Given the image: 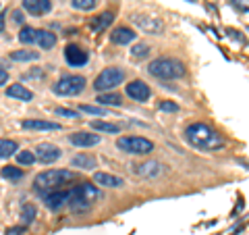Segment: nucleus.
<instances>
[{
  "label": "nucleus",
  "instance_id": "f257e3e1",
  "mask_svg": "<svg viewBox=\"0 0 249 235\" xmlns=\"http://www.w3.org/2000/svg\"><path fill=\"white\" fill-rule=\"evenodd\" d=\"M185 137L193 148L197 150H204V152H214V150H220L227 144L224 136H220L214 127H210L206 123H191L187 125L185 129Z\"/></svg>",
  "mask_w": 249,
  "mask_h": 235
},
{
  "label": "nucleus",
  "instance_id": "f03ea898",
  "mask_svg": "<svg viewBox=\"0 0 249 235\" xmlns=\"http://www.w3.org/2000/svg\"><path fill=\"white\" fill-rule=\"evenodd\" d=\"M75 181V173L69 169H48L36 177V190L37 192H48V190H60L65 183Z\"/></svg>",
  "mask_w": 249,
  "mask_h": 235
},
{
  "label": "nucleus",
  "instance_id": "7ed1b4c3",
  "mask_svg": "<svg viewBox=\"0 0 249 235\" xmlns=\"http://www.w3.org/2000/svg\"><path fill=\"white\" fill-rule=\"evenodd\" d=\"M100 198V190L96 185L91 183H81L73 187V190H69V198H67V204L71 206V210L75 213H83V210L91 208L93 200Z\"/></svg>",
  "mask_w": 249,
  "mask_h": 235
},
{
  "label": "nucleus",
  "instance_id": "20e7f679",
  "mask_svg": "<svg viewBox=\"0 0 249 235\" xmlns=\"http://www.w3.org/2000/svg\"><path fill=\"white\" fill-rule=\"evenodd\" d=\"M147 71H150V75L158 77V79H181V77L185 75V65L181 60L177 59H170V57H160L150 62V67H147Z\"/></svg>",
  "mask_w": 249,
  "mask_h": 235
},
{
  "label": "nucleus",
  "instance_id": "39448f33",
  "mask_svg": "<svg viewBox=\"0 0 249 235\" xmlns=\"http://www.w3.org/2000/svg\"><path fill=\"white\" fill-rule=\"evenodd\" d=\"M85 85H88L85 77H81V75H65L52 85V92L56 94V96H77V94H81L85 90Z\"/></svg>",
  "mask_w": 249,
  "mask_h": 235
},
{
  "label": "nucleus",
  "instance_id": "423d86ee",
  "mask_svg": "<svg viewBox=\"0 0 249 235\" xmlns=\"http://www.w3.org/2000/svg\"><path fill=\"white\" fill-rule=\"evenodd\" d=\"M116 148L127 154H150L154 152V144L142 136H127L116 139Z\"/></svg>",
  "mask_w": 249,
  "mask_h": 235
},
{
  "label": "nucleus",
  "instance_id": "0eeeda50",
  "mask_svg": "<svg viewBox=\"0 0 249 235\" xmlns=\"http://www.w3.org/2000/svg\"><path fill=\"white\" fill-rule=\"evenodd\" d=\"M123 81H124V71L123 69L108 67L96 77V81H93V90L96 92H108V90H114L116 85H121Z\"/></svg>",
  "mask_w": 249,
  "mask_h": 235
},
{
  "label": "nucleus",
  "instance_id": "6e6552de",
  "mask_svg": "<svg viewBox=\"0 0 249 235\" xmlns=\"http://www.w3.org/2000/svg\"><path fill=\"white\" fill-rule=\"evenodd\" d=\"M133 23L142 31H145V34H160L164 29V23L158 17H147V15H139V13L133 15Z\"/></svg>",
  "mask_w": 249,
  "mask_h": 235
},
{
  "label": "nucleus",
  "instance_id": "1a4fd4ad",
  "mask_svg": "<svg viewBox=\"0 0 249 235\" xmlns=\"http://www.w3.org/2000/svg\"><path fill=\"white\" fill-rule=\"evenodd\" d=\"M62 156V150L54 144H40L36 148V160H40L42 164H52Z\"/></svg>",
  "mask_w": 249,
  "mask_h": 235
},
{
  "label": "nucleus",
  "instance_id": "9d476101",
  "mask_svg": "<svg viewBox=\"0 0 249 235\" xmlns=\"http://www.w3.org/2000/svg\"><path fill=\"white\" fill-rule=\"evenodd\" d=\"M42 196H44V204L50 210H60L67 204L69 190H62V187L60 190H48V192H42Z\"/></svg>",
  "mask_w": 249,
  "mask_h": 235
},
{
  "label": "nucleus",
  "instance_id": "9b49d317",
  "mask_svg": "<svg viewBox=\"0 0 249 235\" xmlns=\"http://www.w3.org/2000/svg\"><path fill=\"white\" fill-rule=\"evenodd\" d=\"M124 92H127V96H129V98L137 100V102H145V100L152 96L150 85H147L145 81H142V79L131 81V83L127 85V88H124Z\"/></svg>",
  "mask_w": 249,
  "mask_h": 235
},
{
  "label": "nucleus",
  "instance_id": "f8f14e48",
  "mask_svg": "<svg viewBox=\"0 0 249 235\" xmlns=\"http://www.w3.org/2000/svg\"><path fill=\"white\" fill-rule=\"evenodd\" d=\"M65 59L67 62L71 67H83L85 62H88V52H85L81 46H77V44H69L67 48H65Z\"/></svg>",
  "mask_w": 249,
  "mask_h": 235
},
{
  "label": "nucleus",
  "instance_id": "ddd939ff",
  "mask_svg": "<svg viewBox=\"0 0 249 235\" xmlns=\"http://www.w3.org/2000/svg\"><path fill=\"white\" fill-rule=\"evenodd\" d=\"M69 142L73 146H79V148H91V146H98L100 144V136L91 131H75L69 136Z\"/></svg>",
  "mask_w": 249,
  "mask_h": 235
},
{
  "label": "nucleus",
  "instance_id": "4468645a",
  "mask_svg": "<svg viewBox=\"0 0 249 235\" xmlns=\"http://www.w3.org/2000/svg\"><path fill=\"white\" fill-rule=\"evenodd\" d=\"M23 9L29 15H36V17H42L52 9L50 0H23Z\"/></svg>",
  "mask_w": 249,
  "mask_h": 235
},
{
  "label": "nucleus",
  "instance_id": "2eb2a0df",
  "mask_svg": "<svg viewBox=\"0 0 249 235\" xmlns=\"http://www.w3.org/2000/svg\"><path fill=\"white\" fill-rule=\"evenodd\" d=\"M137 38V34L131 27H116L112 29V34H110V42L112 44H119V46H124V44H131Z\"/></svg>",
  "mask_w": 249,
  "mask_h": 235
},
{
  "label": "nucleus",
  "instance_id": "dca6fc26",
  "mask_svg": "<svg viewBox=\"0 0 249 235\" xmlns=\"http://www.w3.org/2000/svg\"><path fill=\"white\" fill-rule=\"evenodd\" d=\"M23 129H29V131H58L60 125L58 123H52V121H42V119H27L21 123Z\"/></svg>",
  "mask_w": 249,
  "mask_h": 235
},
{
  "label": "nucleus",
  "instance_id": "f3484780",
  "mask_svg": "<svg viewBox=\"0 0 249 235\" xmlns=\"http://www.w3.org/2000/svg\"><path fill=\"white\" fill-rule=\"evenodd\" d=\"M135 173L142 175V177H147V179H154V177L162 175V164L154 162V160L143 162V164H139V167H135Z\"/></svg>",
  "mask_w": 249,
  "mask_h": 235
},
{
  "label": "nucleus",
  "instance_id": "a211bd4d",
  "mask_svg": "<svg viewBox=\"0 0 249 235\" xmlns=\"http://www.w3.org/2000/svg\"><path fill=\"white\" fill-rule=\"evenodd\" d=\"M6 96H9V98H17V100H23V102H27V100L34 98V94H31V90H27L25 85H21V83H13V85H9V90H6Z\"/></svg>",
  "mask_w": 249,
  "mask_h": 235
},
{
  "label": "nucleus",
  "instance_id": "6ab92c4d",
  "mask_svg": "<svg viewBox=\"0 0 249 235\" xmlns=\"http://www.w3.org/2000/svg\"><path fill=\"white\" fill-rule=\"evenodd\" d=\"M93 181L98 185H104V187H123L124 185V181L121 177L110 175V173H96L93 175Z\"/></svg>",
  "mask_w": 249,
  "mask_h": 235
},
{
  "label": "nucleus",
  "instance_id": "aec40b11",
  "mask_svg": "<svg viewBox=\"0 0 249 235\" xmlns=\"http://www.w3.org/2000/svg\"><path fill=\"white\" fill-rule=\"evenodd\" d=\"M71 164L75 169H83V171H91V169H96V158H93L91 154H77L71 158Z\"/></svg>",
  "mask_w": 249,
  "mask_h": 235
},
{
  "label": "nucleus",
  "instance_id": "412c9836",
  "mask_svg": "<svg viewBox=\"0 0 249 235\" xmlns=\"http://www.w3.org/2000/svg\"><path fill=\"white\" fill-rule=\"evenodd\" d=\"M36 44H40L44 50H50L54 44H56V36L52 31H46V29H37V36H36Z\"/></svg>",
  "mask_w": 249,
  "mask_h": 235
},
{
  "label": "nucleus",
  "instance_id": "4be33fe9",
  "mask_svg": "<svg viewBox=\"0 0 249 235\" xmlns=\"http://www.w3.org/2000/svg\"><path fill=\"white\" fill-rule=\"evenodd\" d=\"M114 21V15L112 13H102V15H98L96 19H91V23H89V27L93 29V31H104L108 25H110V23Z\"/></svg>",
  "mask_w": 249,
  "mask_h": 235
},
{
  "label": "nucleus",
  "instance_id": "5701e85b",
  "mask_svg": "<svg viewBox=\"0 0 249 235\" xmlns=\"http://www.w3.org/2000/svg\"><path fill=\"white\" fill-rule=\"evenodd\" d=\"M96 102H100L102 106H121L123 96L121 94H114V92H106V94H100V96L96 98Z\"/></svg>",
  "mask_w": 249,
  "mask_h": 235
},
{
  "label": "nucleus",
  "instance_id": "b1692460",
  "mask_svg": "<svg viewBox=\"0 0 249 235\" xmlns=\"http://www.w3.org/2000/svg\"><path fill=\"white\" fill-rule=\"evenodd\" d=\"M89 127L93 131H102V133H119L121 131V125L108 123V121H89Z\"/></svg>",
  "mask_w": 249,
  "mask_h": 235
},
{
  "label": "nucleus",
  "instance_id": "393cba45",
  "mask_svg": "<svg viewBox=\"0 0 249 235\" xmlns=\"http://www.w3.org/2000/svg\"><path fill=\"white\" fill-rule=\"evenodd\" d=\"M19 144L15 139H0V158H11L13 154H17Z\"/></svg>",
  "mask_w": 249,
  "mask_h": 235
},
{
  "label": "nucleus",
  "instance_id": "a878e982",
  "mask_svg": "<svg viewBox=\"0 0 249 235\" xmlns=\"http://www.w3.org/2000/svg\"><path fill=\"white\" fill-rule=\"evenodd\" d=\"M11 59L17 60V62L37 60V59H40V52H34V50H15V52H11Z\"/></svg>",
  "mask_w": 249,
  "mask_h": 235
},
{
  "label": "nucleus",
  "instance_id": "bb28decb",
  "mask_svg": "<svg viewBox=\"0 0 249 235\" xmlns=\"http://www.w3.org/2000/svg\"><path fill=\"white\" fill-rule=\"evenodd\" d=\"M36 216H37V208L34 206V204H25L23 206V210H21V223L23 225H31L36 221Z\"/></svg>",
  "mask_w": 249,
  "mask_h": 235
},
{
  "label": "nucleus",
  "instance_id": "cd10ccee",
  "mask_svg": "<svg viewBox=\"0 0 249 235\" xmlns=\"http://www.w3.org/2000/svg\"><path fill=\"white\" fill-rule=\"evenodd\" d=\"M36 36H37V29L25 25L19 31V42H23V44H36Z\"/></svg>",
  "mask_w": 249,
  "mask_h": 235
},
{
  "label": "nucleus",
  "instance_id": "c85d7f7f",
  "mask_svg": "<svg viewBox=\"0 0 249 235\" xmlns=\"http://www.w3.org/2000/svg\"><path fill=\"white\" fill-rule=\"evenodd\" d=\"M0 175H2L4 179H9V181H17V179H21V177H23V169L9 164V167H4L2 171H0Z\"/></svg>",
  "mask_w": 249,
  "mask_h": 235
},
{
  "label": "nucleus",
  "instance_id": "c756f323",
  "mask_svg": "<svg viewBox=\"0 0 249 235\" xmlns=\"http://www.w3.org/2000/svg\"><path fill=\"white\" fill-rule=\"evenodd\" d=\"M73 9L77 11H91L96 9V0H71Z\"/></svg>",
  "mask_w": 249,
  "mask_h": 235
},
{
  "label": "nucleus",
  "instance_id": "7c9ffc66",
  "mask_svg": "<svg viewBox=\"0 0 249 235\" xmlns=\"http://www.w3.org/2000/svg\"><path fill=\"white\" fill-rule=\"evenodd\" d=\"M79 111L81 113H88V115H96V117H104L106 115V108L104 106H93V104H81Z\"/></svg>",
  "mask_w": 249,
  "mask_h": 235
},
{
  "label": "nucleus",
  "instance_id": "2f4dec72",
  "mask_svg": "<svg viewBox=\"0 0 249 235\" xmlns=\"http://www.w3.org/2000/svg\"><path fill=\"white\" fill-rule=\"evenodd\" d=\"M17 160L19 164H34L36 162V154L34 152H29V150H23V152H17Z\"/></svg>",
  "mask_w": 249,
  "mask_h": 235
},
{
  "label": "nucleus",
  "instance_id": "473e14b6",
  "mask_svg": "<svg viewBox=\"0 0 249 235\" xmlns=\"http://www.w3.org/2000/svg\"><path fill=\"white\" fill-rule=\"evenodd\" d=\"M131 54H133V59H145L147 54H150V46L147 44H137V46H133Z\"/></svg>",
  "mask_w": 249,
  "mask_h": 235
},
{
  "label": "nucleus",
  "instance_id": "72a5a7b5",
  "mask_svg": "<svg viewBox=\"0 0 249 235\" xmlns=\"http://www.w3.org/2000/svg\"><path fill=\"white\" fill-rule=\"evenodd\" d=\"M160 111H164V113H177L178 111V104L173 102V100H162V102H160Z\"/></svg>",
  "mask_w": 249,
  "mask_h": 235
},
{
  "label": "nucleus",
  "instance_id": "f704fd0d",
  "mask_svg": "<svg viewBox=\"0 0 249 235\" xmlns=\"http://www.w3.org/2000/svg\"><path fill=\"white\" fill-rule=\"evenodd\" d=\"M58 117H69V119H79V113L77 111H69V108H56Z\"/></svg>",
  "mask_w": 249,
  "mask_h": 235
},
{
  "label": "nucleus",
  "instance_id": "c9c22d12",
  "mask_svg": "<svg viewBox=\"0 0 249 235\" xmlns=\"http://www.w3.org/2000/svg\"><path fill=\"white\" fill-rule=\"evenodd\" d=\"M25 229H27V227H25V225L9 227V229H6V235H23V233H25Z\"/></svg>",
  "mask_w": 249,
  "mask_h": 235
},
{
  "label": "nucleus",
  "instance_id": "e433bc0d",
  "mask_svg": "<svg viewBox=\"0 0 249 235\" xmlns=\"http://www.w3.org/2000/svg\"><path fill=\"white\" fill-rule=\"evenodd\" d=\"M6 81H9V73H6L4 69H0V85H4Z\"/></svg>",
  "mask_w": 249,
  "mask_h": 235
},
{
  "label": "nucleus",
  "instance_id": "4c0bfd02",
  "mask_svg": "<svg viewBox=\"0 0 249 235\" xmlns=\"http://www.w3.org/2000/svg\"><path fill=\"white\" fill-rule=\"evenodd\" d=\"M13 17H15V23H23V13L21 11H15Z\"/></svg>",
  "mask_w": 249,
  "mask_h": 235
},
{
  "label": "nucleus",
  "instance_id": "58836bf2",
  "mask_svg": "<svg viewBox=\"0 0 249 235\" xmlns=\"http://www.w3.org/2000/svg\"><path fill=\"white\" fill-rule=\"evenodd\" d=\"M4 13H0V34H2V31H4Z\"/></svg>",
  "mask_w": 249,
  "mask_h": 235
}]
</instances>
